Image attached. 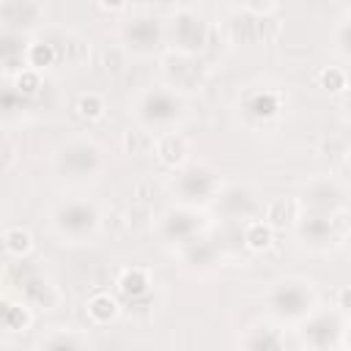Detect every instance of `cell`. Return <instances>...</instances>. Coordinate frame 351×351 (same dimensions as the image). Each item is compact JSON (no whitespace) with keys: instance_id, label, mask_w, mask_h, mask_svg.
Listing matches in <instances>:
<instances>
[{"instance_id":"8992f818","label":"cell","mask_w":351,"mask_h":351,"mask_svg":"<svg viewBox=\"0 0 351 351\" xmlns=\"http://www.w3.org/2000/svg\"><path fill=\"white\" fill-rule=\"evenodd\" d=\"M170 189H173L178 206L203 208L217 197V192L222 189V181H219V173L211 165L189 162V165H184V167H178L173 173Z\"/></svg>"},{"instance_id":"ffe728a7","label":"cell","mask_w":351,"mask_h":351,"mask_svg":"<svg viewBox=\"0 0 351 351\" xmlns=\"http://www.w3.org/2000/svg\"><path fill=\"white\" fill-rule=\"evenodd\" d=\"M241 351H285V340L277 326L271 324H258L250 326L241 337Z\"/></svg>"},{"instance_id":"4316f807","label":"cell","mask_w":351,"mask_h":351,"mask_svg":"<svg viewBox=\"0 0 351 351\" xmlns=\"http://www.w3.org/2000/svg\"><path fill=\"white\" fill-rule=\"evenodd\" d=\"M335 49L340 55V60L346 63L348 55H351V22H348V14H343L337 19V30H335Z\"/></svg>"},{"instance_id":"5b68a950","label":"cell","mask_w":351,"mask_h":351,"mask_svg":"<svg viewBox=\"0 0 351 351\" xmlns=\"http://www.w3.org/2000/svg\"><path fill=\"white\" fill-rule=\"evenodd\" d=\"M208 19L195 5H178L165 19V41L181 58H195L208 44Z\"/></svg>"},{"instance_id":"f1b7e54d","label":"cell","mask_w":351,"mask_h":351,"mask_svg":"<svg viewBox=\"0 0 351 351\" xmlns=\"http://www.w3.org/2000/svg\"><path fill=\"white\" fill-rule=\"evenodd\" d=\"M321 80H324V85H326L329 90H343V88H346V69H343V66H337V69L329 66Z\"/></svg>"},{"instance_id":"ba28073f","label":"cell","mask_w":351,"mask_h":351,"mask_svg":"<svg viewBox=\"0 0 351 351\" xmlns=\"http://www.w3.org/2000/svg\"><path fill=\"white\" fill-rule=\"evenodd\" d=\"M206 233V217L200 208H189V206H170L159 214L156 219V236L162 244L181 250L189 241H195L197 236Z\"/></svg>"},{"instance_id":"9c48e42d","label":"cell","mask_w":351,"mask_h":351,"mask_svg":"<svg viewBox=\"0 0 351 351\" xmlns=\"http://www.w3.org/2000/svg\"><path fill=\"white\" fill-rule=\"evenodd\" d=\"M302 343L310 351H337L346 340V313L343 310H315L307 321L299 324Z\"/></svg>"},{"instance_id":"e0dca14e","label":"cell","mask_w":351,"mask_h":351,"mask_svg":"<svg viewBox=\"0 0 351 351\" xmlns=\"http://www.w3.org/2000/svg\"><path fill=\"white\" fill-rule=\"evenodd\" d=\"M27 38L0 30V71L3 74H19L27 69Z\"/></svg>"},{"instance_id":"44dd1931","label":"cell","mask_w":351,"mask_h":351,"mask_svg":"<svg viewBox=\"0 0 351 351\" xmlns=\"http://www.w3.org/2000/svg\"><path fill=\"white\" fill-rule=\"evenodd\" d=\"M151 285H154V277H151V271L143 269V266H129V269H123L121 277H118V291H121V296L129 299V302L145 299V296L151 293Z\"/></svg>"},{"instance_id":"4fadbf2b","label":"cell","mask_w":351,"mask_h":351,"mask_svg":"<svg viewBox=\"0 0 351 351\" xmlns=\"http://www.w3.org/2000/svg\"><path fill=\"white\" fill-rule=\"evenodd\" d=\"M47 8L36 0H5L0 3V30L16 33V36H33L44 27Z\"/></svg>"},{"instance_id":"277c9868","label":"cell","mask_w":351,"mask_h":351,"mask_svg":"<svg viewBox=\"0 0 351 351\" xmlns=\"http://www.w3.org/2000/svg\"><path fill=\"white\" fill-rule=\"evenodd\" d=\"M52 228L66 244H88L101 228V211L88 197H66L52 208Z\"/></svg>"},{"instance_id":"d6986e66","label":"cell","mask_w":351,"mask_h":351,"mask_svg":"<svg viewBox=\"0 0 351 351\" xmlns=\"http://www.w3.org/2000/svg\"><path fill=\"white\" fill-rule=\"evenodd\" d=\"M30 321H33V313L22 299L0 296V335L25 332L30 326Z\"/></svg>"},{"instance_id":"83f0119b","label":"cell","mask_w":351,"mask_h":351,"mask_svg":"<svg viewBox=\"0 0 351 351\" xmlns=\"http://www.w3.org/2000/svg\"><path fill=\"white\" fill-rule=\"evenodd\" d=\"M277 3H241V5H233V11L239 14H247V16H255V19H263L269 14H277Z\"/></svg>"},{"instance_id":"3957f363","label":"cell","mask_w":351,"mask_h":351,"mask_svg":"<svg viewBox=\"0 0 351 351\" xmlns=\"http://www.w3.org/2000/svg\"><path fill=\"white\" fill-rule=\"evenodd\" d=\"M132 115L143 132L165 134L184 118V99L173 85H151L137 96Z\"/></svg>"},{"instance_id":"7a4b0ae2","label":"cell","mask_w":351,"mask_h":351,"mask_svg":"<svg viewBox=\"0 0 351 351\" xmlns=\"http://www.w3.org/2000/svg\"><path fill=\"white\" fill-rule=\"evenodd\" d=\"M52 170L69 186H88L104 173V151L90 137H74L55 151Z\"/></svg>"},{"instance_id":"cb8c5ba5","label":"cell","mask_w":351,"mask_h":351,"mask_svg":"<svg viewBox=\"0 0 351 351\" xmlns=\"http://www.w3.org/2000/svg\"><path fill=\"white\" fill-rule=\"evenodd\" d=\"M85 313H88V318H90L96 326H104V324H110V321L118 318L121 304H118V299H115L112 293L99 291V293H93V296L85 302Z\"/></svg>"},{"instance_id":"2e32d148","label":"cell","mask_w":351,"mask_h":351,"mask_svg":"<svg viewBox=\"0 0 351 351\" xmlns=\"http://www.w3.org/2000/svg\"><path fill=\"white\" fill-rule=\"evenodd\" d=\"M36 351H93V346H90V337L82 329L52 326L38 337Z\"/></svg>"},{"instance_id":"6da1fadb","label":"cell","mask_w":351,"mask_h":351,"mask_svg":"<svg viewBox=\"0 0 351 351\" xmlns=\"http://www.w3.org/2000/svg\"><path fill=\"white\" fill-rule=\"evenodd\" d=\"M263 304L274 324L299 326L318 310V288L304 277H282L266 291Z\"/></svg>"},{"instance_id":"30bf717a","label":"cell","mask_w":351,"mask_h":351,"mask_svg":"<svg viewBox=\"0 0 351 351\" xmlns=\"http://www.w3.org/2000/svg\"><path fill=\"white\" fill-rule=\"evenodd\" d=\"M211 208H214V214L219 219L244 225L250 219H258L261 200L252 192V186H247V184H228V186H222L217 192V197L211 200Z\"/></svg>"},{"instance_id":"484cf974","label":"cell","mask_w":351,"mask_h":351,"mask_svg":"<svg viewBox=\"0 0 351 351\" xmlns=\"http://www.w3.org/2000/svg\"><path fill=\"white\" fill-rule=\"evenodd\" d=\"M104 110L107 107H104V99L99 93H82L80 101H77V112L82 118H88V121H99L104 115Z\"/></svg>"},{"instance_id":"4dcf8cb0","label":"cell","mask_w":351,"mask_h":351,"mask_svg":"<svg viewBox=\"0 0 351 351\" xmlns=\"http://www.w3.org/2000/svg\"><path fill=\"white\" fill-rule=\"evenodd\" d=\"M0 351H8V348H5V346H0Z\"/></svg>"},{"instance_id":"ac0fdd59","label":"cell","mask_w":351,"mask_h":351,"mask_svg":"<svg viewBox=\"0 0 351 351\" xmlns=\"http://www.w3.org/2000/svg\"><path fill=\"white\" fill-rule=\"evenodd\" d=\"M19 296H22V302H25L27 307H38V304L49 307V304H55V299H58V288H55V282H52L49 277H44L41 271H27V274L19 280Z\"/></svg>"},{"instance_id":"8fae6325","label":"cell","mask_w":351,"mask_h":351,"mask_svg":"<svg viewBox=\"0 0 351 351\" xmlns=\"http://www.w3.org/2000/svg\"><path fill=\"white\" fill-rule=\"evenodd\" d=\"M296 241L310 250V252H329L340 244L343 239V228H340V217H315V214H302L296 219L293 228Z\"/></svg>"},{"instance_id":"f546056e","label":"cell","mask_w":351,"mask_h":351,"mask_svg":"<svg viewBox=\"0 0 351 351\" xmlns=\"http://www.w3.org/2000/svg\"><path fill=\"white\" fill-rule=\"evenodd\" d=\"M3 214H5V211H3V206H0V225H3Z\"/></svg>"},{"instance_id":"9a60e30c","label":"cell","mask_w":351,"mask_h":351,"mask_svg":"<svg viewBox=\"0 0 351 351\" xmlns=\"http://www.w3.org/2000/svg\"><path fill=\"white\" fill-rule=\"evenodd\" d=\"M178 252H181L184 266L192 271H211L222 261V247L217 244V239H211L206 233L197 236L195 241H189L186 247H181Z\"/></svg>"},{"instance_id":"52a82bcc","label":"cell","mask_w":351,"mask_h":351,"mask_svg":"<svg viewBox=\"0 0 351 351\" xmlns=\"http://www.w3.org/2000/svg\"><path fill=\"white\" fill-rule=\"evenodd\" d=\"M121 44L134 58H154L165 47V19L154 11H132L121 25Z\"/></svg>"},{"instance_id":"d4e9b609","label":"cell","mask_w":351,"mask_h":351,"mask_svg":"<svg viewBox=\"0 0 351 351\" xmlns=\"http://www.w3.org/2000/svg\"><path fill=\"white\" fill-rule=\"evenodd\" d=\"M241 228V239H244V247H250V250H266L269 244H271V228L263 222V219H250V222H244V225H239Z\"/></svg>"},{"instance_id":"7c38bea8","label":"cell","mask_w":351,"mask_h":351,"mask_svg":"<svg viewBox=\"0 0 351 351\" xmlns=\"http://www.w3.org/2000/svg\"><path fill=\"white\" fill-rule=\"evenodd\" d=\"M302 214L315 217H343L346 214V189L335 178H315L302 189Z\"/></svg>"},{"instance_id":"603a6c76","label":"cell","mask_w":351,"mask_h":351,"mask_svg":"<svg viewBox=\"0 0 351 351\" xmlns=\"http://www.w3.org/2000/svg\"><path fill=\"white\" fill-rule=\"evenodd\" d=\"M33 107V99L25 96L14 82H0V118L14 121L22 118Z\"/></svg>"},{"instance_id":"5bb4252c","label":"cell","mask_w":351,"mask_h":351,"mask_svg":"<svg viewBox=\"0 0 351 351\" xmlns=\"http://www.w3.org/2000/svg\"><path fill=\"white\" fill-rule=\"evenodd\" d=\"M241 118L250 126H266L280 118L282 112V93L274 88H252L241 96Z\"/></svg>"},{"instance_id":"7402d4cb","label":"cell","mask_w":351,"mask_h":351,"mask_svg":"<svg viewBox=\"0 0 351 351\" xmlns=\"http://www.w3.org/2000/svg\"><path fill=\"white\" fill-rule=\"evenodd\" d=\"M0 244H3V250H5L8 258L25 261L33 252V233L27 228H22V225H8L0 233Z\"/></svg>"}]
</instances>
